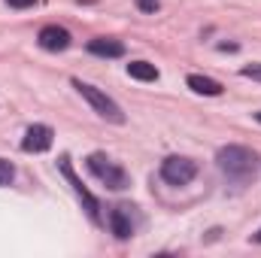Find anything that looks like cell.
<instances>
[{"label":"cell","instance_id":"6da1fadb","mask_svg":"<svg viewBox=\"0 0 261 258\" xmlns=\"http://www.w3.org/2000/svg\"><path fill=\"white\" fill-rule=\"evenodd\" d=\"M216 161H219L222 173H228L231 179H249L258 170V155L246 146H225V149H219Z\"/></svg>","mask_w":261,"mask_h":258},{"label":"cell","instance_id":"7a4b0ae2","mask_svg":"<svg viewBox=\"0 0 261 258\" xmlns=\"http://www.w3.org/2000/svg\"><path fill=\"white\" fill-rule=\"evenodd\" d=\"M73 88L97 110V116H103L107 122H116V125H125V113H122V107L113 100V97H107L100 88H94V85H88V82H82V79H73Z\"/></svg>","mask_w":261,"mask_h":258},{"label":"cell","instance_id":"3957f363","mask_svg":"<svg viewBox=\"0 0 261 258\" xmlns=\"http://www.w3.org/2000/svg\"><path fill=\"white\" fill-rule=\"evenodd\" d=\"M88 170L100 179V183H107V189H113V192H122V189H128V173L116 164V161H110L103 152H94V155H88Z\"/></svg>","mask_w":261,"mask_h":258},{"label":"cell","instance_id":"277c9868","mask_svg":"<svg viewBox=\"0 0 261 258\" xmlns=\"http://www.w3.org/2000/svg\"><path fill=\"white\" fill-rule=\"evenodd\" d=\"M161 176H164V183H170V186H186V183H192L197 176V164L192 158L170 155V158H164V164H161Z\"/></svg>","mask_w":261,"mask_h":258},{"label":"cell","instance_id":"5b68a950","mask_svg":"<svg viewBox=\"0 0 261 258\" xmlns=\"http://www.w3.org/2000/svg\"><path fill=\"white\" fill-rule=\"evenodd\" d=\"M58 167H61V173L67 176V183L73 186V192H76V197H79V200L85 203V213H88V216H91V219L97 222V210H100V207H97L94 194L88 192V189L82 186V179L76 176V170H73V164H70V158H67V155H61V158H58Z\"/></svg>","mask_w":261,"mask_h":258},{"label":"cell","instance_id":"8992f818","mask_svg":"<svg viewBox=\"0 0 261 258\" xmlns=\"http://www.w3.org/2000/svg\"><path fill=\"white\" fill-rule=\"evenodd\" d=\"M52 128L49 125H31L24 131V140H21V149L24 152H46L52 149Z\"/></svg>","mask_w":261,"mask_h":258},{"label":"cell","instance_id":"52a82bcc","mask_svg":"<svg viewBox=\"0 0 261 258\" xmlns=\"http://www.w3.org/2000/svg\"><path fill=\"white\" fill-rule=\"evenodd\" d=\"M40 46H43L46 52H64L67 46H70V31L58 28V24L43 28V31H40Z\"/></svg>","mask_w":261,"mask_h":258},{"label":"cell","instance_id":"ba28073f","mask_svg":"<svg viewBox=\"0 0 261 258\" xmlns=\"http://www.w3.org/2000/svg\"><path fill=\"white\" fill-rule=\"evenodd\" d=\"M110 228H113V234H116L119 240H128L130 234H134V225H130L128 207H116V210L110 213Z\"/></svg>","mask_w":261,"mask_h":258},{"label":"cell","instance_id":"9c48e42d","mask_svg":"<svg viewBox=\"0 0 261 258\" xmlns=\"http://www.w3.org/2000/svg\"><path fill=\"white\" fill-rule=\"evenodd\" d=\"M88 52H91V55H100V58H122V55H125V46H122L119 40L100 37V40H91V43H88Z\"/></svg>","mask_w":261,"mask_h":258},{"label":"cell","instance_id":"30bf717a","mask_svg":"<svg viewBox=\"0 0 261 258\" xmlns=\"http://www.w3.org/2000/svg\"><path fill=\"white\" fill-rule=\"evenodd\" d=\"M189 88L197 91V94H206V97H219L222 94V85L216 79H210V76H200V73H192L189 76Z\"/></svg>","mask_w":261,"mask_h":258},{"label":"cell","instance_id":"8fae6325","mask_svg":"<svg viewBox=\"0 0 261 258\" xmlns=\"http://www.w3.org/2000/svg\"><path fill=\"white\" fill-rule=\"evenodd\" d=\"M128 73L134 79H140V82H155L158 79V70H155V64H149V61H130Z\"/></svg>","mask_w":261,"mask_h":258},{"label":"cell","instance_id":"7c38bea8","mask_svg":"<svg viewBox=\"0 0 261 258\" xmlns=\"http://www.w3.org/2000/svg\"><path fill=\"white\" fill-rule=\"evenodd\" d=\"M12 176H15V167H12V161L0 158V189H3V186H9V183H12Z\"/></svg>","mask_w":261,"mask_h":258},{"label":"cell","instance_id":"4fadbf2b","mask_svg":"<svg viewBox=\"0 0 261 258\" xmlns=\"http://www.w3.org/2000/svg\"><path fill=\"white\" fill-rule=\"evenodd\" d=\"M137 6H140L143 12H155V9H158V0H137Z\"/></svg>","mask_w":261,"mask_h":258},{"label":"cell","instance_id":"5bb4252c","mask_svg":"<svg viewBox=\"0 0 261 258\" xmlns=\"http://www.w3.org/2000/svg\"><path fill=\"white\" fill-rule=\"evenodd\" d=\"M243 76H249V79H261V64L243 67Z\"/></svg>","mask_w":261,"mask_h":258},{"label":"cell","instance_id":"9a60e30c","mask_svg":"<svg viewBox=\"0 0 261 258\" xmlns=\"http://www.w3.org/2000/svg\"><path fill=\"white\" fill-rule=\"evenodd\" d=\"M9 6H15V9H28V6H34L37 0H6Z\"/></svg>","mask_w":261,"mask_h":258},{"label":"cell","instance_id":"2e32d148","mask_svg":"<svg viewBox=\"0 0 261 258\" xmlns=\"http://www.w3.org/2000/svg\"><path fill=\"white\" fill-rule=\"evenodd\" d=\"M252 240H255V243H261V231H258V234H255V237H252Z\"/></svg>","mask_w":261,"mask_h":258},{"label":"cell","instance_id":"e0dca14e","mask_svg":"<svg viewBox=\"0 0 261 258\" xmlns=\"http://www.w3.org/2000/svg\"><path fill=\"white\" fill-rule=\"evenodd\" d=\"M258 122H261V113H258Z\"/></svg>","mask_w":261,"mask_h":258}]
</instances>
